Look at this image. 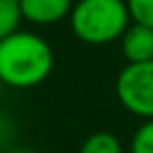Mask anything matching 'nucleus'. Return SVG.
Listing matches in <instances>:
<instances>
[{"instance_id": "1", "label": "nucleus", "mask_w": 153, "mask_h": 153, "mask_svg": "<svg viewBox=\"0 0 153 153\" xmlns=\"http://www.w3.org/2000/svg\"><path fill=\"white\" fill-rule=\"evenodd\" d=\"M53 65V48L38 34L17 30L0 40V84L34 88L51 76Z\"/></svg>"}, {"instance_id": "2", "label": "nucleus", "mask_w": 153, "mask_h": 153, "mask_svg": "<svg viewBox=\"0 0 153 153\" xmlns=\"http://www.w3.org/2000/svg\"><path fill=\"white\" fill-rule=\"evenodd\" d=\"M130 21L126 0H78L69 13L76 38L92 46L120 40Z\"/></svg>"}, {"instance_id": "3", "label": "nucleus", "mask_w": 153, "mask_h": 153, "mask_svg": "<svg viewBox=\"0 0 153 153\" xmlns=\"http://www.w3.org/2000/svg\"><path fill=\"white\" fill-rule=\"evenodd\" d=\"M115 94L132 115L153 120V61L128 63L117 74Z\"/></svg>"}, {"instance_id": "4", "label": "nucleus", "mask_w": 153, "mask_h": 153, "mask_svg": "<svg viewBox=\"0 0 153 153\" xmlns=\"http://www.w3.org/2000/svg\"><path fill=\"white\" fill-rule=\"evenodd\" d=\"M21 17L36 25H51L61 19H65L74 2L71 0H19Z\"/></svg>"}, {"instance_id": "5", "label": "nucleus", "mask_w": 153, "mask_h": 153, "mask_svg": "<svg viewBox=\"0 0 153 153\" xmlns=\"http://www.w3.org/2000/svg\"><path fill=\"white\" fill-rule=\"evenodd\" d=\"M122 55L128 63L153 61V30L140 23H130L120 38Z\"/></svg>"}, {"instance_id": "6", "label": "nucleus", "mask_w": 153, "mask_h": 153, "mask_svg": "<svg viewBox=\"0 0 153 153\" xmlns=\"http://www.w3.org/2000/svg\"><path fill=\"white\" fill-rule=\"evenodd\" d=\"M80 153H124V149H122V143L115 134L101 130V132L90 134L82 143Z\"/></svg>"}, {"instance_id": "7", "label": "nucleus", "mask_w": 153, "mask_h": 153, "mask_svg": "<svg viewBox=\"0 0 153 153\" xmlns=\"http://www.w3.org/2000/svg\"><path fill=\"white\" fill-rule=\"evenodd\" d=\"M21 9L19 0H0V40L15 34L19 30L21 21Z\"/></svg>"}, {"instance_id": "8", "label": "nucleus", "mask_w": 153, "mask_h": 153, "mask_svg": "<svg viewBox=\"0 0 153 153\" xmlns=\"http://www.w3.org/2000/svg\"><path fill=\"white\" fill-rule=\"evenodd\" d=\"M130 153H153V120H145L130 140Z\"/></svg>"}, {"instance_id": "9", "label": "nucleus", "mask_w": 153, "mask_h": 153, "mask_svg": "<svg viewBox=\"0 0 153 153\" xmlns=\"http://www.w3.org/2000/svg\"><path fill=\"white\" fill-rule=\"evenodd\" d=\"M132 23H140L153 30V0H126Z\"/></svg>"}, {"instance_id": "10", "label": "nucleus", "mask_w": 153, "mask_h": 153, "mask_svg": "<svg viewBox=\"0 0 153 153\" xmlns=\"http://www.w3.org/2000/svg\"><path fill=\"white\" fill-rule=\"evenodd\" d=\"M11 153H34V151H25V149H21V151H11Z\"/></svg>"}]
</instances>
